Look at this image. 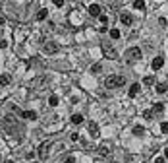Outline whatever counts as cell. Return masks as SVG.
<instances>
[{
    "instance_id": "484cf974",
    "label": "cell",
    "mask_w": 168,
    "mask_h": 163,
    "mask_svg": "<svg viewBox=\"0 0 168 163\" xmlns=\"http://www.w3.org/2000/svg\"><path fill=\"white\" fill-rule=\"evenodd\" d=\"M143 117H145V119H151V117H153V111H145Z\"/></svg>"
},
{
    "instance_id": "f1b7e54d",
    "label": "cell",
    "mask_w": 168,
    "mask_h": 163,
    "mask_svg": "<svg viewBox=\"0 0 168 163\" xmlns=\"http://www.w3.org/2000/svg\"><path fill=\"white\" fill-rule=\"evenodd\" d=\"M155 163H164V157H156V159H155Z\"/></svg>"
},
{
    "instance_id": "8fae6325",
    "label": "cell",
    "mask_w": 168,
    "mask_h": 163,
    "mask_svg": "<svg viewBox=\"0 0 168 163\" xmlns=\"http://www.w3.org/2000/svg\"><path fill=\"white\" fill-rule=\"evenodd\" d=\"M81 122H83V115H72V124L79 126Z\"/></svg>"
},
{
    "instance_id": "ffe728a7",
    "label": "cell",
    "mask_w": 168,
    "mask_h": 163,
    "mask_svg": "<svg viewBox=\"0 0 168 163\" xmlns=\"http://www.w3.org/2000/svg\"><path fill=\"white\" fill-rule=\"evenodd\" d=\"M143 83H145V86H153V83H155V78H153V76H147L145 80H143Z\"/></svg>"
},
{
    "instance_id": "e575fe53",
    "label": "cell",
    "mask_w": 168,
    "mask_h": 163,
    "mask_svg": "<svg viewBox=\"0 0 168 163\" xmlns=\"http://www.w3.org/2000/svg\"><path fill=\"white\" fill-rule=\"evenodd\" d=\"M31 163H39V161H31Z\"/></svg>"
},
{
    "instance_id": "3957f363",
    "label": "cell",
    "mask_w": 168,
    "mask_h": 163,
    "mask_svg": "<svg viewBox=\"0 0 168 163\" xmlns=\"http://www.w3.org/2000/svg\"><path fill=\"white\" fill-rule=\"evenodd\" d=\"M58 51H60V45L54 43V41H49V43L43 45V52L45 55H56Z\"/></svg>"
},
{
    "instance_id": "ac0fdd59",
    "label": "cell",
    "mask_w": 168,
    "mask_h": 163,
    "mask_svg": "<svg viewBox=\"0 0 168 163\" xmlns=\"http://www.w3.org/2000/svg\"><path fill=\"white\" fill-rule=\"evenodd\" d=\"M99 22L102 23V27H106V23H108V16H104V14H101V16H99Z\"/></svg>"
},
{
    "instance_id": "cb8c5ba5",
    "label": "cell",
    "mask_w": 168,
    "mask_h": 163,
    "mask_svg": "<svg viewBox=\"0 0 168 163\" xmlns=\"http://www.w3.org/2000/svg\"><path fill=\"white\" fill-rule=\"evenodd\" d=\"M160 132L162 134H168V122H162L160 124Z\"/></svg>"
},
{
    "instance_id": "6da1fadb",
    "label": "cell",
    "mask_w": 168,
    "mask_h": 163,
    "mask_svg": "<svg viewBox=\"0 0 168 163\" xmlns=\"http://www.w3.org/2000/svg\"><path fill=\"white\" fill-rule=\"evenodd\" d=\"M141 56H143V52H141L139 47H132V49H128V51H126L124 58H126V62H128V64H133V62L141 60Z\"/></svg>"
},
{
    "instance_id": "7402d4cb",
    "label": "cell",
    "mask_w": 168,
    "mask_h": 163,
    "mask_svg": "<svg viewBox=\"0 0 168 163\" xmlns=\"http://www.w3.org/2000/svg\"><path fill=\"white\" fill-rule=\"evenodd\" d=\"M49 105H50V107H56V105H58V97H56V95H52V97L49 99Z\"/></svg>"
},
{
    "instance_id": "9c48e42d",
    "label": "cell",
    "mask_w": 168,
    "mask_h": 163,
    "mask_svg": "<svg viewBox=\"0 0 168 163\" xmlns=\"http://www.w3.org/2000/svg\"><path fill=\"white\" fill-rule=\"evenodd\" d=\"M120 22H122L124 25H132L133 23V18L129 14H122V16H120Z\"/></svg>"
},
{
    "instance_id": "7a4b0ae2",
    "label": "cell",
    "mask_w": 168,
    "mask_h": 163,
    "mask_svg": "<svg viewBox=\"0 0 168 163\" xmlns=\"http://www.w3.org/2000/svg\"><path fill=\"white\" fill-rule=\"evenodd\" d=\"M126 83V78L124 76H108L106 80H104V86H106L108 89H114V87H118V86H124Z\"/></svg>"
},
{
    "instance_id": "f546056e",
    "label": "cell",
    "mask_w": 168,
    "mask_h": 163,
    "mask_svg": "<svg viewBox=\"0 0 168 163\" xmlns=\"http://www.w3.org/2000/svg\"><path fill=\"white\" fill-rule=\"evenodd\" d=\"M64 163H76V159H73V157H68V159H66Z\"/></svg>"
},
{
    "instance_id": "1f68e13d",
    "label": "cell",
    "mask_w": 168,
    "mask_h": 163,
    "mask_svg": "<svg viewBox=\"0 0 168 163\" xmlns=\"http://www.w3.org/2000/svg\"><path fill=\"white\" fill-rule=\"evenodd\" d=\"M2 33H4V29H2V27H0V41H2Z\"/></svg>"
},
{
    "instance_id": "ba28073f",
    "label": "cell",
    "mask_w": 168,
    "mask_h": 163,
    "mask_svg": "<svg viewBox=\"0 0 168 163\" xmlns=\"http://www.w3.org/2000/svg\"><path fill=\"white\" fill-rule=\"evenodd\" d=\"M49 148H50V144H49V142L41 144V148H39V154H41V157H45V159H46V155H49Z\"/></svg>"
},
{
    "instance_id": "2e32d148",
    "label": "cell",
    "mask_w": 168,
    "mask_h": 163,
    "mask_svg": "<svg viewBox=\"0 0 168 163\" xmlns=\"http://www.w3.org/2000/svg\"><path fill=\"white\" fill-rule=\"evenodd\" d=\"M46 16H49V12H46V10H39V14H37V19H39V22H43V19H46Z\"/></svg>"
},
{
    "instance_id": "4dcf8cb0",
    "label": "cell",
    "mask_w": 168,
    "mask_h": 163,
    "mask_svg": "<svg viewBox=\"0 0 168 163\" xmlns=\"http://www.w3.org/2000/svg\"><path fill=\"white\" fill-rule=\"evenodd\" d=\"M164 159H168V148L164 150Z\"/></svg>"
},
{
    "instance_id": "e0dca14e",
    "label": "cell",
    "mask_w": 168,
    "mask_h": 163,
    "mask_svg": "<svg viewBox=\"0 0 168 163\" xmlns=\"http://www.w3.org/2000/svg\"><path fill=\"white\" fill-rule=\"evenodd\" d=\"M133 134H135V136L145 134V128H143V126H133Z\"/></svg>"
},
{
    "instance_id": "8992f818",
    "label": "cell",
    "mask_w": 168,
    "mask_h": 163,
    "mask_svg": "<svg viewBox=\"0 0 168 163\" xmlns=\"http://www.w3.org/2000/svg\"><path fill=\"white\" fill-rule=\"evenodd\" d=\"M89 134H91L93 138H99V134H101V130H99L97 122H91V124H89Z\"/></svg>"
},
{
    "instance_id": "5bb4252c",
    "label": "cell",
    "mask_w": 168,
    "mask_h": 163,
    "mask_svg": "<svg viewBox=\"0 0 168 163\" xmlns=\"http://www.w3.org/2000/svg\"><path fill=\"white\" fill-rule=\"evenodd\" d=\"M162 111H164V105H162V103H155V105H153V113L160 115Z\"/></svg>"
},
{
    "instance_id": "d4e9b609",
    "label": "cell",
    "mask_w": 168,
    "mask_h": 163,
    "mask_svg": "<svg viewBox=\"0 0 168 163\" xmlns=\"http://www.w3.org/2000/svg\"><path fill=\"white\" fill-rule=\"evenodd\" d=\"M101 68H102L101 64H95V66H93V68H91V70H93V72H101Z\"/></svg>"
},
{
    "instance_id": "277c9868",
    "label": "cell",
    "mask_w": 168,
    "mask_h": 163,
    "mask_svg": "<svg viewBox=\"0 0 168 163\" xmlns=\"http://www.w3.org/2000/svg\"><path fill=\"white\" fill-rule=\"evenodd\" d=\"M102 51H104V56H108V58H112V60H116V58H118V52L114 51L112 47H106V45H104V47H102Z\"/></svg>"
},
{
    "instance_id": "4fadbf2b",
    "label": "cell",
    "mask_w": 168,
    "mask_h": 163,
    "mask_svg": "<svg viewBox=\"0 0 168 163\" xmlns=\"http://www.w3.org/2000/svg\"><path fill=\"white\" fill-rule=\"evenodd\" d=\"M10 82H12V78H10L8 74H2V76H0V83H2V86H10Z\"/></svg>"
},
{
    "instance_id": "4316f807",
    "label": "cell",
    "mask_w": 168,
    "mask_h": 163,
    "mask_svg": "<svg viewBox=\"0 0 168 163\" xmlns=\"http://www.w3.org/2000/svg\"><path fill=\"white\" fill-rule=\"evenodd\" d=\"M6 47H8V41L2 39V41H0V49H6Z\"/></svg>"
},
{
    "instance_id": "836d02e7",
    "label": "cell",
    "mask_w": 168,
    "mask_h": 163,
    "mask_svg": "<svg viewBox=\"0 0 168 163\" xmlns=\"http://www.w3.org/2000/svg\"><path fill=\"white\" fill-rule=\"evenodd\" d=\"M6 163H14V161H12V159H8V161H6Z\"/></svg>"
},
{
    "instance_id": "44dd1931",
    "label": "cell",
    "mask_w": 168,
    "mask_h": 163,
    "mask_svg": "<svg viewBox=\"0 0 168 163\" xmlns=\"http://www.w3.org/2000/svg\"><path fill=\"white\" fill-rule=\"evenodd\" d=\"M156 93H166V83H159L156 86Z\"/></svg>"
},
{
    "instance_id": "5b68a950",
    "label": "cell",
    "mask_w": 168,
    "mask_h": 163,
    "mask_svg": "<svg viewBox=\"0 0 168 163\" xmlns=\"http://www.w3.org/2000/svg\"><path fill=\"white\" fill-rule=\"evenodd\" d=\"M162 64H164V58H162V56H155L153 62H151L153 70H159V68H162Z\"/></svg>"
},
{
    "instance_id": "30bf717a",
    "label": "cell",
    "mask_w": 168,
    "mask_h": 163,
    "mask_svg": "<svg viewBox=\"0 0 168 163\" xmlns=\"http://www.w3.org/2000/svg\"><path fill=\"white\" fill-rule=\"evenodd\" d=\"M19 115H22L23 119H27V120H35V119H37V113H35V111H22Z\"/></svg>"
},
{
    "instance_id": "83f0119b",
    "label": "cell",
    "mask_w": 168,
    "mask_h": 163,
    "mask_svg": "<svg viewBox=\"0 0 168 163\" xmlns=\"http://www.w3.org/2000/svg\"><path fill=\"white\" fill-rule=\"evenodd\" d=\"M70 138H72L73 142H77V140H79V134H72V136H70Z\"/></svg>"
},
{
    "instance_id": "603a6c76",
    "label": "cell",
    "mask_w": 168,
    "mask_h": 163,
    "mask_svg": "<svg viewBox=\"0 0 168 163\" xmlns=\"http://www.w3.org/2000/svg\"><path fill=\"white\" fill-rule=\"evenodd\" d=\"M110 37L112 39H120V31L118 29H110Z\"/></svg>"
},
{
    "instance_id": "9a60e30c",
    "label": "cell",
    "mask_w": 168,
    "mask_h": 163,
    "mask_svg": "<svg viewBox=\"0 0 168 163\" xmlns=\"http://www.w3.org/2000/svg\"><path fill=\"white\" fill-rule=\"evenodd\" d=\"M99 155H102V157L108 155V146H106V144H102L101 148H99Z\"/></svg>"
},
{
    "instance_id": "7c38bea8",
    "label": "cell",
    "mask_w": 168,
    "mask_h": 163,
    "mask_svg": "<svg viewBox=\"0 0 168 163\" xmlns=\"http://www.w3.org/2000/svg\"><path fill=\"white\" fill-rule=\"evenodd\" d=\"M139 93V83H133L132 87H129V97H135Z\"/></svg>"
},
{
    "instance_id": "52a82bcc",
    "label": "cell",
    "mask_w": 168,
    "mask_h": 163,
    "mask_svg": "<svg viewBox=\"0 0 168 163\" xmlns=\"http://www.w3.org/2000/svg\"><path fill=\"white\" fill-rule=\"evenodd\" d=\"M89 14H91L93 18L101 16V6H99V4H91V6H89Z\"/></svg>"
},
{
    "instance_id": "d6a6232c",
    "label": "cell",
    "mask_w": 168,
    "mask_h": 163,
    "mask_svg": "<svg viewBox=\"0 0 168 163\" xmlns=\"http://www.w3.org/2000/svg\"><path fill=\"white\" fill-rule=\"evenodd\" d=\"M2 25H4V18H0V27H2Z\"/></svg>"
},
{
    "instance_id": "d6986e66",
    "label": "cell",
    "mask_w": 168,
    "mask_h": 163,
    "mask_svg": "<svg viewBox=\"0 0 168 163\" xmlns=\"http://www.w3.org/2000/svg\"><path fill=\"white\" fill-rule=\"evenodd\" d=\"M133 8L143 10V8H145V2H143V0H135V2H133Z\"/></svg>"
}]
</instances>
